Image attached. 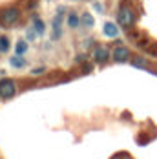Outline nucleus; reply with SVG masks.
I'll return each mask as SVG.
<instances>
[{
    "label": "nucleus",
    "mask_w": 157,
    "mask_h": 159,
    "mask_svg": "<svg viewBox=\"0 0 157 159\" xmlns=\"http://www.w3.org/2000/svg\"><path fill=\"white\" fill-rule=\"evenodd\" d=\"M133 66L135 68H148V62L142 57H137V59H133Z\"/></svg>",
    "instance_id": "nucleus-13"
},
{
    "label": "nucleus",
    "mask_w": 157,
    "mask_h": 159,
    "mask_svg": "<svg viewBox=\"0 0 157 159\" xmlns=\"http://www.w3.org/2000/svg\"><path fill=\"white\" fill-rule=\"evenodd\" d=\"M33 26H35V30H37V33H38V35H42V33H44V30H46V28H44V22H42L40 18H35V20H33Z\"/></svg>",
    "instance_id": "nucleus-8"
},
{
    "label": "nucleus",
    "mask_w": 157,
    "mask_h": 159,
    "mask_svg": "<svg viewBox=\"0 0 157 159\" xmlns=\"http://www.w3.org/2000/svg\"><path fill=\"white\" fill-rule=\"evenodd\" d=\"M42 71H44V68H37V70H33V75L35 73H42Z\"/></svg>",
    "instance_id": "nucleus-15"
},
{
    "label": "nucleus",
    "mask_w": 157,
    "mask_h": 159,
    "mask_svg": "<svg viewBox=\"0 0 157 159\" xmlns=\"http://www.w3.org/2000/svg\"><path fill=\"white\" fill-rule=\"evenodd\" d=\"M16 93V86L11 79H2L0 80V97L4 99H11Z\"/></svg>",
    "instance_id": "nucleus-2"
},
{
    "label": "nucleus",
    "mask_w": 157,
    "mask_h": 159,
    "mask_svg": "<svg viewBox=\"0 0 157 159\" xmlns=\"http://www.w3.org/2000/svg\"><path fill=\"white\" fill-rule=\"evenodd\" d=\"M62 33V28H61V16H55L53 18V39H59Z\"/></svg>",
    "instance_id": "nucleus-7"
},
{
    "label": "nucleus",
    "mask_w": 157,
    "mask_h": 159,
    "mask_svg": "<svg viewBox=\"0 0 157 159\" xmlns=\"http://www.w3.org/2000/svg\"><path fill=\"white\" fill-rule=\"evenodd\" d=\"M93 59L97 62H106L108 59H110V51L108 48H104V46H97L93 49Z\"/></svg>",
    "instance_id": "nucleus-4"
},
{
    "label": "nucleus",
    "mask_w": 157,
    "mask_h": 159,
    "mask_svg": "<svg viewBox=\"0 0 157 159\" xmlns=\"http://www.w3.org/2000/svg\"><path fill=\"white\" fill-rule=\"evenodd\" d=\"M128 57H130V51L124 46H117L115 51H113V61L115 62H124V61H128Z\"/></svg>",
    "instance_id": "nucleus-5"
},
{
    "label": "nucleus",
    "mask_w": 157,
    "mask_h": 159,
    "mask_svg": "<svg viewBox=\"0 0 157 159\" xmlns=\"http://www.w3.org/2000/svg\"><path fill=\"white\" fill-rule=\"evenodd\" d=\"M9 49V40L7 37H0V51H7Z\"/></svg>",
    "instance_id": "nucleus-14"
},
{
    "label": "nucleus",
    "mask_w": 157,
    "mask_h": 159,
    "mask_svg": "<svg viewBox=\"0 0 157 159\" xmlns=\"http://www.w3.org/2000/svg\"><path fill=\"white\" fill-rule=\"evenodd\" d=\"M104 35H106V37H111V39H113V37H117V35H119L117 26H115V24H111V22H106V24H104Z\"/></svg>",
    "instance_id": "nucleus-6"
},
{
    "label": "nucleus",
    "mask_w": 157,
    "mask_h": 159,
    "mask_svg": "<svg viewBox=\"0 0 157 159\" xmlns=\"http://www.w3.org/2000/svg\"><path fill=\"white\" fill-rule=\"evenodd\" d=\"M26 49H28V44H26L24 40H18V42H16V53H18V55L26 53Z\"/></svg>",
    "instance_id": "nucleus-12"
},
{
    "label": "nucleus",
    "mask_w": 157,
    "mask_h": 159,
    "mask_svg": "<svg viewBox=\"0 0 157 159\" xmlns=\"http://www.w3.org/2000/svg\"><path fill=\"white\" fill-rule=\"evenodd\" d=\"M78 22H80V20H78V16L75 15V13H71V15L68 16V26H70V28H77Z\"/></svg>",
    "instance_id": "nucleus-10"
},
{
    "label": "nucleus",
    "mask_w": 157,
    "mask_h": 159,
    "mask_svg": "<svg viewBox=\"0 0 157 159\" xmlns=\"http://www.w3.org/2000/svg\"><path fill=\"white\" fill-rule=\"evenodd\" d=\"M117 20H119V24H121L123 28H130V26L135 22V15H133V11H132L130 7L123 6V7L119 9V13H117Z\"/></svg>",
    "instance_id": "nucleus-1"
},
{
    "label": "nucleus",
    "mask_w": 157,
    "mask_h": 159,
    "mask_svg": "<svg viewBox=\"0 0 157 159\" xmlns=\"http://www.w3.org/2000/svg\"><path fill=\"white\" fill-rule=\"evenodd\" d=\"M18 16H20V11H18L16 7H7V9H4V13H2V24L11 26V24H15L16 20H18Z\"/></svg>",
    "instance_id": "nucleus-3"
},
{
    "label": "nucleus",
    "mask_w": 157,
    "mask_h": 159,
    "mask_svg": "<svg viewBox=\"0 0 157 159\" xmlns=\"http://www.w3.org/2000/svg\"><path fill=\"white\" fill-rule=\"evenodd\" d=\"M80 22H82L84 26L92 28V26H93V16L90 15V13H84V15H82V18H80Z\"/></svg>",
    "instance_id": "nucleus-9"
},
{
    "label": "nucleus",
    "mask_w": 157,
    "mask_h": 159,
    "mask_svg": "<svg viewBox=\"0 0 157 159\" xmlns=\"http://www.w3.org/2000/svg\"><path fill=\"white\" fill-rule=\"evenodd\" d=\"M24 64H26V61H24L22 57H13V59H11V66H13V68H22Z\"/></svg>",
    "instance_id": "nucleus-11"
}]
</instances>
